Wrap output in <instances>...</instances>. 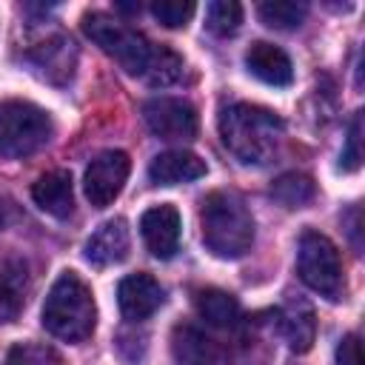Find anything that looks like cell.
<instances>
[{
    "mask_svg": "<svg viewBox=\"0 0 365 365\" xmlns=\"http://www.w3.org/2000/svg\"><path fill=\"white\" fill-rule=\"evenodd\" d=\"M83 31L108 57H114L131 77H140L148 86L165 88L180 83L185 74V63L177 51H171L168 46L151 43L145 34H140L137 29L120 23L106 11H86Z\"/></svg>",
    "mask_w": 365,
    "mask_h": 365,
    "instance_id": "cell-1",
    "label": "cell"
},
{
    "mask_svg": "<svg viewBox=\"0 0 365 365\" xmlns=\"http://www.w3.org/2000/svg\"><path fill=\"white\" fill-rule=\"evenodd\" d=\"M282 120L251 103H234L220 114V137L222 145L242 165H265L274 160L282 143Z\"/></svg>",
    "mask_w": 365,
    "mask_h": 365,
    "instance_id": "cell-2",
    "label": "cell"
},
{
    "mask_svg": "<svg viewBox=\"0 0 365 365\" xmlns=\"http://www.w3.org/2000/svg\"><path fill=\"white\" fill-rule=\"evenodd\" d=\"M205 248L220 259H237L254 245V217L231 191H211L200 208Z\"/></svg>",
    "mask_w": 365,
    "mask_h": 365,
    "instance_id": "cell-3",
    "label": "cell"
},
{
    "mask_svg": "<svg viewBox=\"0 0 365 365\" xmlns=\"http://www.w3.org/2000/svg\"><path fill=\"white\" fill-rule=\"evenodd\" d=\"M40 317H43V328L51 336L66 342H83L86 336H91L97 322L94 297L74 271H66L48 288Z\"/></svg>",
    "mask_w": 365,
    "mask_h": 365,
    "instance_id": "cell-4",
    "label": "cell"
},
{
    "mask_svg": "<svg viewBox=\"0 0 365 365\" xmlns=\"http://www.w3.org/2000/svg\"><path fill=\"white\" fill-rule=\"evenodd\" d=\"M54 134L51 117L46 108L29 100H3L0 103V157L20 160L40 151Z\"/></svg>",
    "mask_w": 365,
    "mask_h": 365,
    "instance_id": "cell-5",
    "label": "cell"
},
{
    "mask_svg": "<svg viewBox=\"0 0 365 365\" xmlns=\"http://www.w3.org/2000/svg\"><path fill=\"white\" fill-rule=\"evenodd\" d=\"M297 274L299 279L317 291L319 297L336 302L345 294V277H342V259L336 245L319 234V231H305L297 245Z\"/></svg>",
    "mask_w": 365,
    "mask_h": 365,
    "instance_id": "cell-6",
    "label": "cell"
},
{
    "mask_svg": "<svg viewBox=\"0 0 365 365\" xmlns=\"http://www.w3.org/2000/svg\"><path fill=\"white\" fill-rule=\"evenodd\" d=\"M23 63L29 66L31 74L51 86H66L74 77L77 68V46L68 34H51L31 48H26Z\"/></svg>",
    "mask_w": 365,
    "mask_h": 365,
    "instance_id": "cell-7",
    "label": "cell"
},
{
    "mask_svg": "<svg viewBox=\"0 0 365 365\" xmlns=\"http://www.w3.org/2000/svg\"><path fill=\"white\" fill-rule=\"evenodd\" d=\"M128 171H131V160L125 151L120 148H108V151H100L88 168H86V180H83V188H86V197L94 208H106L111 205L125 180H128Z\"/></svg>",
    "mask_w": 365,
    "mask_h": 365,
    "instance_id": "cell-8",
    "label": "cell"
},
{
    "mask_svg": "<svg viewBox=\"0 0 365 365\" xmlns=\"http://www.w3.org/2000/svg\"><path fill=\"white\" fill-rule=\"evenodd\" d=\"M145 125L160 140H191L197 134V111L180 97H151L143 103Z\"/></svg>",
    "mask_w": 365,
    "mask_h": 365,
    "instance_id": "cell-9",
    "label": "cell"
},
{
    "mask_svg": "<svg viewBox=\"0 0 365 365\" xmlns=\"http://www.w3.org/2000/svg\"><path fill=\"white\" fill-rule=\"evenodd\" d=\"M180 211L168 202L148 208L140 217V234L145 248L157 257V259H171L180 248Z\"/></svg>",
    "mask_w": 365,
    "mask_h": 365,
    "instance_id": "cell-10",
    "label": "cell"
},
{
    "mask_svg": "<svg viewBox=\"0 0 365 365\" xmlns=\"http://www.w3.org/2000/svg\"><path fill=\"white\" fill-rule=\"evenodd\" d=\"M117 302L125 319L140 322V319H148L165 302V291L148 274H128L117 288Z\"/></svg>",
    "mask_w": 365,
    "mask_h": 365,
    "instance_id": "cell-11",
    "label": "cell"
},
{
    "mask_svg": "<svg viewBox=\"0 0 365 365\" xmlns=\"http://www.w3.org/2000/svg\"><path fill=\"white\" fill-rule=\"evenodd\" d=\"M128 222L123 217H114V220H106L88 240H86V259L94 265V268H108V265H117L125 259L128 254Z\"/></svg>",
    "mask_w": 365,
    "mask_h": 365,
    "instance_id": "cell-12",
    "label": "cell"
},
{
    "mask_svg": "<svg viewBox=\"0 0 365 365\" xmlns=\"http://www.w3.org/2000/svg\"><path fill=\"white\" fill-rule=\"evenodd\" d=\"M31 197L34 202L57 217V220H66L71 217L74 211V188H71V174L66 168H54V171H46L43 177H37V182L31 185Z\"/></svg>",
    "mask_w": 365,
    "mask_h": 365,
    "instance_id": "cell-13",
    "label": "cell"
},
{
    "mask_svg": "<svg viewBox=\"0 0 365 365\" xmlns=\"http://www.w3.org/2000/svg\"><path fill=\"white\" fill-rule=\"evenodd\" d=\"M279 328H282L288 348L297 354H305L317 336V317H314L311 302L302 297H288L279 311Z\"/></svg>",
    "mask_w": 365,
    "mask_h": 365,
    "instance_id": "cell-14",
    "label": "cell"
},
{
    "mask_svg": "<svg viewBox=\"0 0 365 365\" xmlns=\"http://www.w3.org/2000/svg\"><path fill=\"white\" fill-rule=\"evenodd\" d=\"M148 177L157 185H177V182H191L205 177V160H200L191 151H163L151 160Z\"/></svg>",
    "mask_w": 365,
    "mask_h": 365,
    "instance_id": "cell-15",
    "label": "cell"
},
{
    "mask_svg": "<svg viewBox=\"0 0 365 365\" xmlns=\"http://www.w3.org/2000/svg\"><path fill=\"white\" fill-rule=\"evenodd\" d=\"M245 66L257 80H262L268 86H288L294 80V68H291L288 54L282 48L265 43V40H257L245 51Z\"/></svg>",
    "mask_w": 365,
    "mask_h": 365,
    "instance_id": "cell-16",
    "label": "cell"
},
{
    "mask_svg": "<svg viewBox=\"0 0 365 365\" xmlns=\"http://www.w3.org/2000/svg\"><path fill=\"white\" fill-rule=\"evenodd\" d=\"M171 356L177 365H217V345L197 325H177L171 334Z\"/></svg>",
    "mask_w": 365,
    "mask_h": 365,
    "instance_id": "cell-17",
    "label": "cell"
},
{
    "mask_svg": "<svg viewBox=\"0 0 365 365\" xmlns=\"http://www.w3.org/2000/svg\"><path fill=\"white\" fill-rule=\"evenodd\" d=\"M194 305H197V314L208 325H217V328H231L240 319V302L228 291H220V288L200 291Z\"/></svg>",
    "mask_w": 365,
    "mask_h": 365,
    "instance_id": "cell-18",
    "label": "cell"
},
{
    "mask_svg": "<svg viewBox=\"0 0 365 365\" xmlns=\"http://www.w3.org/2000/svg\"><path fill=\"white\" fill-rule=\"evenodd\" d=\"M271 197L285 205V208H302L305 202L314 200V182L308 174H299V171H288L282 177L274 180L271 185Z\"/></svg>",
    "mask_w": 365,
    "mask_h": 365,
    "instance_id": "cell-19",
    "label": "cell"
},
{
    "mask_svg": "<svg viewBox=\"0 0 365 365\" xmlns=\"http://www.w3.org/2000/svg\"><path fill=\"white\" fill-rule=\"evenodd\" d=\"M257 14H259V20L265 26L288 31V29H297L305 20L308 6L305 3H294V0H271V3H259Z\"/></svg>",
    "mask_w": 365,
    "mask_h": 365,
    "instance_id": "cell-20",
    "label": "cell"
},
{
    "mask_svg": "<svg viewBox=\"0 0 365 365\" xmlns=\"http://www.w3.org/2000/svg\"><path fill=\"white\" fill-rule=\"evenodd\" d=\"M242 23V6L234 0H214L205 6V29L217 37H228Z\"/></svg>",
    "mask_w": 365,
    "mask_h": 365,
    "instance_id": "cell-21",
    "label": "cell"
},
{
    "mask_svg": "<svg viewBox=\"0 0 365 365\" xmlns=\"http://www.w3.org/2000/svg\"><path fill=\"white\" fill-rule=\"evenodd\" d=\"M6 365H66L63 356L43 342H17L11 345Z\"/></svg>",
    "mask_w": 365,
    "mask_h": 365,
    "instance_id": "cell-22",
    "label": "cell"
},
{
    "mask_svg": "<svg viewBox=\"0 0 365 365\" xmlns=\"http://www.w3.org/2000/svg\"><path fill=\"white\" fill-rule=\"evenodd\" d=\"M194 11L197 6L191 0H154L151 3L154 20H160L165 29H182L194 17Z\"/></svg>",
    "mask_w": 365,
    "mask_h": 365,
    "instance_id": "cell-23",
    "label": "cell"
},
{
    "mask_svg": "<svg viewBox=\"0 0 365 365\" xmlns=\"http://www.w3.org/2000/svg\"><path fill=\"white\" fill-rule=\"evenodd\" d=\"M359 163H362V111H356L348 125V137H345V148H342V168L356 171Z\"/></svg>",
    "mask_w": 365,
    "mask_h": 365,
    "instance_id": "cell-24",
    "label": "cell"
},
{
    "mask_svg": "<svg viewBox=\"0 0 365 365\" xmlns=\"http://www.w3.org/2000/svg\"><path fill=\"white\" fill-rule=\"evenodd\" d=\"M336 365H362V342L359 334H345L336 345Z\"/></svg>",
    "mask_w": 365,
    "mask_h": 365,
    "instance_id": "cell-25",
    "label": "cell"
},
{
    "mask_svg": "<svg viewBox=\"0 0 365 365\" xmlns=\"http://www.w3.org/2000/svg\"><path fill=\"white\" fill-rule=\"evenodd\" d=\"M20 311V294L9 279H0V325L11 322Z\"/></svg>",
    "mask_w": 365,
    "mask_h": 365,
    "instance_id": "cell-26",
    "label": "cell"
},
{
    "mask_svg": "<svg viewBox=\"0 0 365 365\" xmlns=\"http://www.w3.org/2000/svg\"><path fill=\"white\" fill-rule=\"evenodd\" d=\"M0 228H3V202H0Z\"/></svg>",
    "mask_w": 365,
    "mask_h": 365,
    "instance_id": "cell-27",
    "label": "cell"
}]
</instances>
